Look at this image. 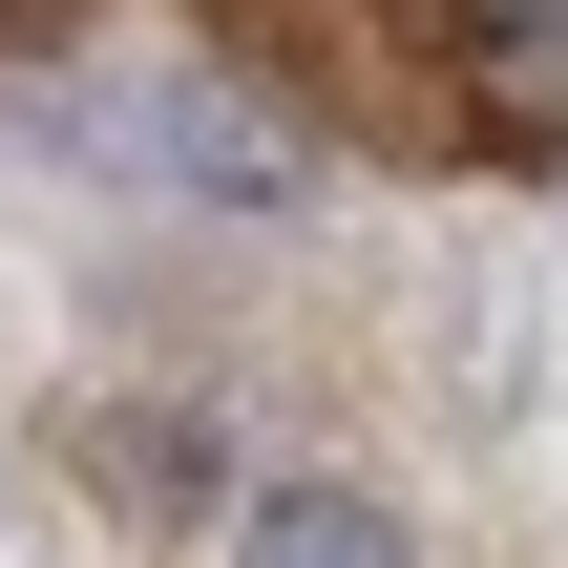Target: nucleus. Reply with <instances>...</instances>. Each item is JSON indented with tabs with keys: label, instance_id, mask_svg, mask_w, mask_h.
<instances>
[{
	"label": "nucleus",
	"instance_id": "f257e3e1",
	"mask_svg": "<svg viewBox=\"0 0 568 568\" xmlns=\"http://www.w3.org/2000/svg\"><path fill=\"white\" fill-rule=\"evenodd\" d=\"M42 148H105V169L211 190V211H295V190H316V148H295L253 84H211V63H169V84H126V105H42Z\"/></svg>",
	"mask_w": 568,
	"mask_h": 568
},
{
	"label": "nucleus",
	"instance_id": "f03ea898",
	"mask_svg": "<svg viewBox=\"0 0 568 568\" xmlns=\"http://www.w3.org/2000/svg\"><path fill=\"white\" fill-rule=\"evenodd\" d=\"M232 568H422V527L379 485H253L232 506Z\"/></svg>",
	"mask_w": 568,
	"mask_h": 568
},
{
	"label": "nucleus",
	"instance_id": "7ed1b4c3",
	"mask_svg": "<svg viewBox=\"0 0 568 568\" xmlns=\"http://www.w3.org/2000/svg\"><path fill=\"white\" fill-rule=\"evenodd\" d=\"M464 21H485V42H506L527 84H548V63H568V0H464Z\"/></svg>",
	"mask_w": 568,
	"mask_h": 568
}]
</instances>
